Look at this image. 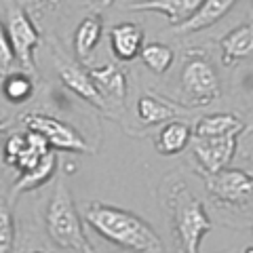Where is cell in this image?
<instances>
[{"instance_id": "6da1fadb", "label": "cell", "mask_w": 253, "mask_h": 253, "mask_svg": "<svg viewBox=\"0 0 253 253\" xmlns=\"http://www.w3.org/2000/svg\"><path fill=\"white\" fill-rule=\"evenodd\" d=\"M84 221L101 239L129 253H165V245L144 217L106 203H89Z\"/></svg>"}, {"instance_id": "7a4b0ae2", "label": "cell", "mask_w": 253, "mask_h": 253, "mask_svg": "<svg viewBox=\"0 0 253 253\" xmlns=\"http://www.w3.org/2000/svg\"><path fill=\"white\" fill-rule=\"evenodd\" d=\"M169 209L179 253H201V243L213 228L201 199L190 192L184 181H179L169 194Z\"/></svg>"}, {"instance_id": "3957f363", "label": "cell", "mask_w": 253, "mask_h": 253, "mask_svg": "<svg viewBox=\"0 0 253 253\" xmlns=\"http://www.w3.org/2000/svg\"><path fill=\"white\" fill-rule=\"evenodd\" d=\"M44 228L55 245L63 249L78 251V253H91L89 239L84 234L83 219L76 211L74 199L70 194L68 186L59 179L55 186V192L46 205L44 213Z\"/></svg>"}, {"instance_id": "277c9868", "label": "cell", "mask_w": 253, "mask_h": 253, "mask_svg": "<svg viewBox=\"0 0 253 253\" xmlns=\"http://www.w3.org/2000/svg\"><path fill=\"white\" fill-rule=\"evenodd\" d=\"M179 84L190 108L209 106L221 95L217 70L205 55L188 57L184 70H181Z\"/></svg>"}, {"instance_id": "5b68a950", "label": "cell", "mask_w": 253, "mask_h": 253, "mask_svg": "<svg viewBox=\"0 0 253 253\" xmlns=\"http://www.w3.org/2000/svg\"><path fill=\"white\" fill-rule=\"evenodd\" d=\"M21 123L26 125L28 131H34L38 135H42L46 139V144L55 150H63V152H78L86 154L91 152L89 144L84 141V137L78 133L72 125L59 121L55 116L41 114V112H28L21 116Z\"/></svg>"}, {"instance_id": "8992f818", "label": "cell", "mask_w": 253, "mask_h": 253, "mask_svg": "<svg viewBox=\"0 0 253 253\" xmlns=\"http://www.w3.org/2000/svg\"><path fill=\"white\" fill-rule=\"evenodd\" d=\"M6 32H9V41L15 51V59L19 61L23 72L30 76L36 74V63H34V51L41 44V32L32 23L30 15L21 6H13L9 13V23H6Z\"/></svg>"}, {"instance_id": "52a82bcc", "label": "cell", "mask_w": 253, "mask_h": 253, "mask_svg": "<svg viewBox=\"0 0 253 253\" xmlns=\"http://www.w3.org/2000/svg\"><path fill=\"white\" fill-rule=\"evenodd\" d=\"M239 135L241 133H228L219 137H192V150L203 169V175L217 173L232 163L239 148Z\"/></svg>"}, {"instance_id": "ba28073f", "label": "cell", "mask_w": 253, "mask_h": 253, "mask_svg": "<svg viewBox=\"0 0 253 253\" xmlns=\"http://www.w3.org/2000/svg\"><path fill=\"white\" fill-rule=\"evenodd\" d=\"M213 199L228 205H241L253 196V175L243 169H221L211 175H203Z\"/></svg>"}, {"instance_id": "9c48e42d", "label": "cell", "mask_w": 253, "mask_h": 253, "mask_svg": "<svg viewBox=\"0 0 253 253\" xmlns=\"http://www.w3.org/2000/svg\"><path fill=\"white\" fill-rule=\"evenodd\" d=\"M55 66H57L59 78H61V83L66 84V89L76 93L78 97H83L86 104H91L97 110H104V112H106V110H108V101H106L104 95L97 91V86H95L89 70H84L83 66H78L76 61L66 59L63 55H57Z\"/></svg>"}, {"instance_id": "30bf717a", "label": "cell", "mask_w": 253, "mask_h": 253, "mask_svg": "<svg viewBox=\"0 0 253 253\" xmlns=\"http://www.w3.org/2000/svg\"><path fill=\"white\" fill-rule=\"evenodd\" d=\"M146 32L139 23L121 21L110 30V46L118 61H133L144 49Z\"/></svg>"}, {"instance_id": "8fae6325", "label": "cell", "mask_w": 253, "mask_h": 253, "mask_svg": "<svg viewBox=\"0 0 253 253\" xmlns=\"http://www.w3.org/2000/svg\"><path fill=\"white\" fill-rule=\"evenodd\" d=\"M201 4L203 0H139V2H131L126 11L161 13L167 17L171 26H179L192 17L201 9Z\"/></svg>"}, {"instance_id": "7c38bea8", "label": "cell", "mask_w": 253, "mask_h": 253, "mask_svg": "<svg viewBox=\"0 0 253 253\" xmlns=\"http://www.w3.org/2000/svg\"><path fill=\"white\" fill-rule=\"evenodd\" d=\"M234 4H236V0H203L201 9L188 21L173 28V32H175V34H192V32H201L205 28H211V26H215L219 19H224L226 15L232 11Z\"/></svg>"}, {"instance_id": "4fadbf2b", "label": "cell", "mask_w": 253, "mask_h": 253, "mask_svg": "<svg viewBox=\"0 0 253 253\" xmlns=\"http://www.w3.org/2000/svg\"><path fill=\"white\" fill-rule=\"evenodd\" d=\"M221 61L224 66H232L239 59L253 57V21L241 23L219 41Z\"/></svg>"}, {"instance_id": "5bb4252c", "label": "cell", "mask_w": 253, "mask_h": 253, "mask_svg": "<svg viewBox=\"0 0 253 253\" xmlns=\"http://www.w3.org/2000/svg\"><path fill=\"white\" fill-rule=\"evenodd\" d=\"M89 74L93 78L95 86H97V91L106 97V101H116V104H121L125 99L126 78L118 66H114V63H104V66L91 68Z\"/></svg>"}, {"instance_id": "9a60e30c", "label": "cell", "mask_w": 253, "mask_h": 253, "mask_svg": "<svg viewBox=\"0 0 253 253\" xmlns=\"http://www.w3.org/2000/svg\"><path fill=\"white\" fill-rule=\"evenodd\" d=\"M194 131L184 121H169L156 137V152L163 156H175L192 144Z\"/></svg>"}, {"instance_id": "2e32d148", "label": "cell", "mask_w": 253, "mask_h": 253, "mask_svg": "<svg viewBox=\"0 0 253 253\" xmlns=\"http://www.w3.org/2000/svg\"><path fill=\"white\" fill-rule=\"evenodd\" d=\"M55 169H57V156H55V152H49L46 156H42L32 169L19 173V177L15 179V184L11 188L13 199L23 194V192H30V190H36L42 184H46V181L53 177Z\"/></svg>"}, {"instance_id": "e0dca14e", "label": "cell", "mask_w": 253, "mask_h": 253, "mask_svg": "<svg viewBox=\"0 0 253 253\" xmlns=\"http://www.w3.org/2000/svg\"><path fill=\"white\" fill-rule=\"evenodd\" d=\"M179 112H186V110H181L179 106L171 104L167 99L154 97V95H141L137 99V116H139V121L148 126L175 121V116Z\"/></svg>"}, {"instance_id": "ac0fdd59", "label": "cell", "mask_w": 253, "mask_h": 253, "mask_svg": "<svg viewBox=\"0 0 253 253\" xmlns=\"http://www.w3.org/2000/svg\"><path fill=\"white\" fill-rule=\"evenodd\" d=\"M192 131L194 137H219V135H228V133H243L245 125L236 114L215 112L199 118V123H196Z\"/></svg>"}, {"instance_id": "d6986e66", "label": "cell", "mask_w": 253, "mask_h": 253, "mask_svg": "<svg viewBox=\"0 0 253 253\" xmlns=\"http://www.w3.org/2000/svg\"><path fill=\"white\" fill-rule=\"evenodd\" d=\"M101 30H104V23H101L99 15L95 13L81 21V26L74 32V51L78 61H89V57L93 55L95 46H97L101 38Z\"/></svg>"}, {"instance_id": "ffe728a7", "label": "cell", "mask_w": 253, "mask_h": 253, "mask_svg": "<svg viewBox=\"0 0 253 253\" xmlns=\"http://www.w3.org/2000/svg\"><path fill=\"white\" fill-rule=\"evenodd\" d=\"M139 57L154 74H165L173 66L175 53H173L171 46L165 44V42H148V44H144Z\"/></svg>"}, {"instance_id": "44dd1931", "label": "cell", "mask_w": 253, "mask_h": 253, "mask_svg": "<svg viewBox=\"0 0 253 253\" xmlns=\"http://www.w3.org/2000/svg\"><path fill=\"white\" fill-rule=\"evenodd\" d=\"M34 93V83L28 72H11L9 76H4L2 81V95L6 101L11 104H23L26 99L32 97Z\"/></svg>"}, {"instance_id": "7402d4cb", "label": "cell", "mask_w": 253, "mask_h": 253, "mask_svg": "<svg viewBox=\"0 0 253 253\" xmlns=\"http://www.w3.org/2000/svg\"><path fill=\"white\" fill-rule=\"evenodd\" d=\"M15 245V219L11 209L0 203V253H13Z\"/></svg>"}, {"instance_id": "603a6c76", "label": "cell", "mask_w": 253, "mask_h": 253, "mask_svg": "<svg viewBox=\"0 0 253 253\" xmlns=\"http://www.w3.org/2000/svg\"><path fill=\"white\" fill-rule=\"evenodd\" d=\"M15 51L11 46V41H9V32L6 28L2 26V21H0V76H9L11 70L15 66Z\"/></svg>"}, {"instance_id": "cb8c5ba5", "label": "cell", "mask_w": 253, "mask_h": 253, "mask_svg": "<svg viewBox=\"0 0 253 253\" xmlns=\"http://www.w3.org/2000/svg\"><path fill=\"white\" fill-rule=\"evenodd\" d=\"M26 133H13V135L6 139L4 144V163L6 165H15V161H17L19 152L23 150V146H26Z\"/></svg>"}, {"instance_id": "d4e9b609", "label": "cell", "mask_w": 253, "mask_h": 253, "mask_svg": "<svg viewBox=\"0 0 253 253\" xmlns=\"http://www.w3.org/2000/svg\"><path fill=\"white\" fill-rule=\"evenodd\" d=\"M6 126H9V118H0V135L6 131Z\"/></svg>"}, {"instance_id": "484cf974", "label": "cell", "mask_w": 253, "mask_h": 253, "mask_svg": "<svg viewBox=\"0 0 253 253\" xmlns=\"http://www.w3.org/2000/svg\"><path fill=\"white\" fill-rule=\"evenodd\" d=\"M28 2H36V4H49L53 0H28Z\"/></svg>"}, {"instance_id": "4316f807", "label": "cell", "mask_w": 253, "mask_h": 253, "mask_svg": "<svg viewBox=\"0 0 253 253\" xmlns=\"http://www.w3.org/2000/svg\"><path fill=\"white\" fill-rule=\"evenodd\" d=\"M112 2H114V0H99V4H101V6H110Z\"/></svg>"}, {"instance_id": "83f0119b", "label": "cell", "mask_w": 253, "mask_h": 253, "mask_svg": "<svg viewBox=\"0 0 253 253\" xmlns=\"http://www.w3.org/2000/svg\"><path fill=\"white\" fill-rule=\"evenodd\" d=\"M32 253H44V251H32Z\"/></svg>"}, {"instance_id": "f1b7e54d", "label": "cell", "mask_w": 253, "mask_h": 253, "mask_svg": "<svg viewBox=\"0 0 253 253\" xmlns=\"http://www.w3.org/2000/svg\"><path fill=\"white\" fill-rule=\"evenodd\" d=\"M251 4H253V0H251Z\"/></svg>"}]
</instances>
